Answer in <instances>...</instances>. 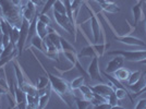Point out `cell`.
I'll return each instance as SVG.
<instances>
[{
  "label": "cell",
  "instance_id": "1",
  "mask_svg": "<svg viewBox=\"0 0 146 109\" xmlns=\"http://www.w3.org/2000/svg\"><path fill=\"white\" fill-rule=\"evenodd\" d=\"M47 75L49 78V82H50L52 91L60 97L62 99V102H64L71 108L73 100L75 99V97L73 95V91L70 84L68 83L67 81H64L63 79H61V78L57 76L55 74L47 73Z\"/></svg>",
  "mask_w": 146,
  "mask_h": 109
},
{
  "label": "cell",
  "instance_id": "2",
  "mask_svg": "<svg viewBox=\"0 0 146 109\" xmlns=\"http://www.w3.org/2000/svg\"><path fill=\"white\" fill-rule=\"evenodd\" d=\"M0 7H1V18L6 19L10 24L21 26L23 20V14H22L23 8L17 7L12 2V0H0Z\"/></svg>",
  "mask_w": 146,
  "mask_h": 109
},
{
  "label": "cell",
  "instance_id": "3",
  "mask_svg": "<svg viewBox=\"0 0 146 109\" xmlns=\"http://www.w3.org/2000/svg\"><path fill=\"white\" fill-rule=\"evenodd\" d=\"M108 54H120L124 58V60L131 61V62H140V61L146 59V50H112L109 51Z\"/></svg>",
  "mask_w": 146,
  "mask_h": 109
},
{
  "label": "cell",
  "instance_id": "4",
  "mask_svg": "<svg viewBox=\"0 0 146 109\" xmlns=\"http://www.w3.org/2000/svg\"><path fill=\"white\" fill-rule=\"evenodd\" d=\"M29 29H30V22L23 18L22 20V24L20 26V37L17 43V49H18V54L21 56L23 50H24L25 44H26V39H27V35H29Z\"/></svg>",
  "mask_w": 146,
  "mask_h": 109
},
{
  "label": "cell",
  "instance_id": "5",
  "mask_svg": "<svg viewBox=\"0 0 146 109\" xmlns=\"http://www.w3.org/2000/svg\"><path fill=\"white\" fill-rule=\"evenodd\" d=\"M54 17H55L57 23L60 25L64 31H67L68 33H70V34L74 35V39H76L74 24L71 22V20L68 18V15H62V14L58 13L57 11H54Z\"/></svg>",
  "mask_w": 146,
  "mask_h": 109
},
{
  "label": "cell",
  "instance_id": "6",
  "mask_svg": "<svg viewBox=\"0 0 146 109\" xmlns=\"http://www.w3.org/2000/svg\"><path fill=\"white\" fill-rule=\"evenodd\" d=\"M98 61H99L98 56L93 58V60H92V62L90 63L88 68H87V73H88L91 80L103 82V79L100 76V70H99V62Z\"/></svg>",
  "mask_w": 146,
  "mask_h": 109
},
{
  "label": "cell",
  "instance_id": "7",
  "mask_svg": "<svg viewBox=\"0 0 146 109\" xmlns=\"http://www.w3.org/2000/svg\"><path fill=\"white\" fill-rule=\"evenodd\" d=\"M117 87L115 85L112 84L111 82H109L108 84H98V85H95V86H92L91 90L94 93H97L99 95H102L104 97H109L110 94H112L115 90H116Z\"/></svg>",
  "mask_w": 146,
  "mask_h": 109
},
{
  "label": "cell",
  "instance_id": "8",
  "mask_svg": "<svg viewBox=\"0 0 146 109\" xmlns=\"http://www.w3.org/2000/svg\"><path fill=\"white\" fill-rule=\"evenodd\" d=\"M15 102H17V108L25 109L27 108V98H26V93H25L19 85H15Z\"/></svg>",
  "mask_w": 146,
  "mask_h": 109
},
{
  "label": "cell",
  "instance_id": "9",
  "mask_svg": "<svg viewBox=\"0 0 146 109\" xmlns=\"http://www.w3.org/2000/svg\"><path fill=\"white\" fill-rule=\"evenodd\" d=\"M123 64H124V58H123L122 56H120V54H117L116 58H113L112 60L108 62L105 72L113 73L115 71H117L118 69H120V68L123 67Z\"/></svg>",
  "mask_w": 146,
  "mask_h": 109
},
{
  "label": "cell",
  "instance_id": "10",
  "mask_svg": "<svg viewBox=\"0 0 146 109\" xmlns=\"http://www.w3.org/2000/svg\"><path fill=\"white\" fill-rule=\"evenodd\" d=\"M115 39L118 42L125 44L129 46H140V47H145L146 44L142 39H139L136 37L133 36H120V37H115Z\"/></svg>",
  "mask_w": 146,
  "mask_h": 109
},
{
  "label": "cell",
  "instance_id": "11",
  "mask_svg": "<svg viewBox=\"0 0 146 109\" xmlns=\"http://www.w3.org/2000/svg\"><path fill=\"white\" fill-rule=\"evenodd\" d=\"M22 14H23V18L26 19L29 22H31L36 17V6L32 1H27L26 6L22 10Z\"/></svg>",
  "mask_w": 146,
  "mask_h": 109
},
{
  "label": "cell",
  "instance_id": "12",
  "mask_svg": "<svg viewBox=\"0 0 146 109\" xmlns=\"http://www.w3.org/2000/svg\"><path fill=\"white\" fill-rule=\"evenodd\" d=\"M13 66H14V71H15V75H17V81H18V85L21 87L22 85L24 84L25 82V79H26V75H25V73L23 72V70H22V67L19 64L18 60H17V58H14L13 59Z\"/></svg>",
  "mask_w": 146,
  "mask_h": 109
},
{
  "label": "cell",
  "instance_id": "13",
  "mask_svg": "<svg viewBox=\"0 0 146 109\" xmlns=\"http://www.w3.org/2000/svg\"><path fill=\"white\" fill-rule=\"evenodd\" d=\"M92 30H93V35H94V43L98 44L100 39L102 31H100V24L95 15H92Z\"/></svg>",
  "mask_w": 146,
  "mask_h": 109
},
{
  "label": "cell",
  "instance_id": "14",
  "mask_svg": "<svg viewBox=\"0 0 146 109\" xmlns=\"http://www.w3.org/2000/svg\"><path fill=\"white\" fill-rule=\"evenodd\" d=\"M51 91H52V88H51V85L49 83V85L47 86L46 92L44 93L42 96H39V106H38L39 109L45 108V107L48 105V102H49V99H50V96H51Z\"/></svg>",
  "mask_w": 146,
  "mask_h": 109
},
{
  "label": "cell",
  "instance_id": "15",
  "mask_svg": "<svg viewBox=\"0 0 146 109\" xmlns=\"http://www.w3.org/2000/svg\"><path fill=\"white\" fill-rule=\"evenodd\" d=\"M113 74H115V78L117 80H119L120 82H123V81H128L129 76L131 74V71L127 68H120L117 71H115Z\"/></svg>",
  "mask_w": 146,
  "mask_h": 109
},
{
  "label": "cell",
  "instance_id": "16",
  "mask_svg": "<svg viewBox=\"0 0 146 109\" xmlns=\"http://www.w3.org/2000/svg\"><path fill=\"white\" fill-rule=\"evenodd\" d=\"M96 56H98V54H97V53H96L95 48H94V46H92V45H88V46L84 47V48L82 49L79 54H78V57H79V58H81V57L94 58V57H96Z\"/></svg>",
  "mask_w": 146,
  "mask_h": 109
},
{
  "label": "cell",
  "instance_id": "17",
  "mask_svg": "<svg viewBox=\"0 0 146 109\" xmlns=\"http://www.w3.org/2000/svg\"><path fill=\"white\" fill-rule=\"evenodd\" d=\"M36 31H37V35L40 37L42 39H44L45 37L48 35V26H47V24H45L44 22L39 21V20H37Z\"/></svg>",
  "mask_w": 146,
  "mask_h": 109
},
{
  "label": "cell",
  "instance_id": "18",
  "mask_svg": "<svg viewBox=\"0 0 146 109\" xmlns=\"http://www.w3.org/2000/svg\"><path fill=\"white\" fill-rule=\"evenodd\" d=\"M100 7H102L103 10L109 13H117L120 11L119 7L117 6L116 3H113L112 1H105L103 3H100Z\"/></svg>",
  "mask_w": 146,
  "mask_h": 109
},
{
  "label": "cell",
  "instance_id": "19",
  "mask_svg": "<svg viewBox=\"0 0 146 109\" xmlns=\"http://www.w3.org/2000/svg\"><path fill=\"white\" fill-rule=\"evenodd\" d=\"M132 12H133L134 17V26H136V24L143 20V11L141 8V2H139L137 5H135L132 8Z\"/></svg>",
  "mask_w": 146,
  "mask_h": 109
},
{
  "label": "cell",
  "instance_id": "20",
  "mask_svg": "<svg viewBox=\"0 0 146 109\" xmlns=\"http://www.w3.org/2000/svg\"><path fill=\"white\" fill-rule=\"evenodd\" d=\"M21 88H22L26 94H29V95H34V96H35V95H38V90H37V87L34 86L31 82L29 83V82L25 81L24 84L21 86Z\"/></svg>",
  "mask_w": 146,
  "mask_h": 109
},
{
  "label": "cell",
  "instance_id": "21",
  "mask_svg": "<svg viewBox=\"0 0 146 109\" xmlns=\"http://www.w3.org/2000/svg\"><path fill=\"white\" fill-rule=\"evenodd\" d=\"M36 23H37V15L30 22V29H29V35H27V39H26V43H30L32 41V38L35 36L37 34L36 31Z\"/></svg>",
  "mask_w": 146,
  "mask_h": 109
},
{
  "label": "cell",
  "instance_id": "22",
  "mask_svg": "<svg viewBox=\"0 0 146 109\" xmlns=\"http://www.w3.org/2000/svg\"><path fill=\"white\" fill-rule=\"evenodd\" d=\"M27 98V108H38L39 106V95H29L26 94Z\"/></svg>",
  "mask_w": 146,
  "mask_h": 109
},
{
  "label": "cell",
  "instance_id": "23",
  "mask_svg": "<svg viewBox=\"0 0 146 109\" xmlns=\"http://www.w3.org/2000/svg\"><path fill=\"white\" fill-rule=\"evenodd\" d=\"M146 84V81H145V78L143 76V74H142V76L140 78V80L136 82V83H134L133 85H129V87H130V90L134 93H137V92H140Z\"/></svg>",
  "mask_w": 146,
  "mask_h": 109
},
{
  "label": "cell",
  "instance_id": "24",
  "mask_svg": "<svg viewBox=\"0 0 146 109\" xmlns=\"http://www.w3.org/2000/svg\"><path fill=\"white\" fill-rule=\"evenodd\" d=\"M9 36H10V42L17 45V43H18V41H19V37H20V27L13 25L11 31H10Z\"/></svg>",
  "mask_w": 146,
  "mask_h": 109
},
{
  "label": "cell",
  "instance_id": "25",
  "mask_svg": "<svg viewBox=\"0 0 146 109\" xmlns=\"http://www.w3.org/2000/svg\"><path fill=\"white\" fill-rule=\"evenodd\" d=\"M32 46L33 47H35L36 49H38V50H40V51H45L44 50V42H43V39L40 38V37L38 36V35H35V36L32 38Z\"/></svg>",
  "mask_w": 146,
  "mask_h": 109
},
{
  "label": "cell",
  "instance_id": "26",
  "mask_svg": "<svg viewBox=\"0 0 146 109\" xmlns=\"http://www.w3.org/2000/svg\"><path fill=\"white\" fill-rule=\"evenodd\" d=\"M52 8H54V11H57V12L62 14V15H67L66 6H64V3H63V1H62V0H57Z\"/></svg>",
  "mask_w": 146,
  "mask_h": 109
},
{
  "label": "cell",
  "instance_id": "27",
  "mask_svg": "<svg viewBox=\"0 0 146 109\" xmlns=\"http://www.w3.org/2000/svg\"><path fill=\"white\" fill-rule=\"evenodd\" d=\"M75 103H76V106L79 109H87V108H92L94 107V105L91 103V102H87L84 98L83 99H80V98H75Z\"/></svg>",
  "mask_w": 146,
  "mask_h": 109
},
{
  "label": "cell",
  "instance_id": "28",
  "mask_svg": "<svg viewBox=\"0 0 146 109\" xmlns=\"http://www.w3.org/2000/svg\"><path fill=\"white\" fill-rule=\"evenodd\" d=\"M49 78L48 76H39L38 78V81H37V90H44L46 88L47 86L49 85Z\"/></svg>",
  "mask_w": 146,
  "mask_h": 109
},
{
  "label": "cell",
  "instance_id": "29",
  "mask_svg": "<svg viewBox=\"0 0 146 109\" xmlns=\"http://www.w3.org/2000/svg\"><path fill=\"white\" fill-rule=\"evenodd\" d=\"M84 81H85V79H84L83 76H79V78H76V79L73 80L72 82H71V84H70L71 88H72V91L79 90L80 87L84 84Z\"/></svg>",
  "mask_w": 146,
  "mask_h": 109
},
{
  "label": "cell",
  "instance_id": "30",
  "mask_svg": "<svg viewBox=\"0 0 146 109\" xmlns=\"http://www.w3.org/2000/svg\"><path fill=\"white\" fill-rule=\"evenodd\" d=\"M63 54L67 57V59L72 63L73 66H75L76 61L79 60V57H78L76 51H63Z\"/></svg>",
  "mask_w": 146,
  "mask_h": 109
},
{
  "label": "cell",
  "instance_id": "31",
  "mask_svg": "<svg viewBox=\"0 0 146 109\" xmlns=\"http://www.w3.org/2000/svg\"><path fill=\"white\" fill-rule=\"evenodd\" d=\"M142 76V72L141 71H135V72H131L130 76L128 79V85H133L134 83H136L140 78Z\"/></svg>",
  "mask_w": 146,
  "mask_h": 109
},
{
  "label": "cell",
  "instance_id": "32",
  "mask_svg": "<svg viewBox=\"0 0 146 109\" xmlns=\"http://www.w3.org/2000/svg\"><path fill=\"white\" fill-rule=\"evenodd\" d=\"M84 0H72L71 2V7H72V10H73V15H74V19H76L78 17V13H79V10L82 3H83Z\"/></svg>",
  "mask_w": 146,
  "mask_h": 109
},
{
  "label": "cell",
  "instance_id": "33",
  "mask_svg": "<svg viewBox=\"0 0 146 109\" xmlns=\"http://www.w3.org/2000/svg\"><path fill=\"white\" fill-rule=\"evenodd\" d=\"M115 93H116L118 99H123V98H125V96H129L130 99H131V102H133V97L129 94L125 88H116Z\"/></svg>",
  "mask_w": 146,
  "mask_h": 109
},
{
  "label": "cell",
  "instance_id": "34",
  "mask_svg": "<svg viewBox=\"0 0 146 109\" xmlns=\"http://www.w3.org/2000/svg\"><path fill=\"white\" fill-rule=\"evenodd\" d=\"M61 42V48H62V51H75V48L73 47L71 44H69V42H67L63 37L60 38Z\"/></svg>",
  "mask_w": 146,
  "mask_h": 109
},
{
  "label": "cell",
  "instance_id": "35",
  "mask_svg": "<svg viewBox=\"0 0 146 109\" xmlns=\"http://www.w3.org/2000/svg\"><path fill=\"white\" fill-rule=\"evenodd\" d=\"M118 102H119V99H118V97H117L116 93L113 92L112 94H110L109 97H108V103L112 106V108H121V107L118 106Z\"/></svg>",
  "mask_w": 146,
  "mask_h": 109
},
{
  "label": "cell",
  "instance_id": "36",
  "mask_svg": "<svg viewBox=\"0 0 146 109\" xmlns=\"http://www.w3.org/2000/svg\"><path fill=\"white\" fill-rule=\"evenodd\" d=\"M108 46H109V45H105V44H100V45L95 44V45H94V48L96 50L98 57H102V56L105 54V50H106V48H107Z\"/></svg>",
  "mask_w": 146,
  "mask_h": 109
},
{
  "label": "cell",
  "instance_id": "37",
  "mask_svg": "<svg viewBox=\"0 0 146 109\" xmlns=\"http://www.w3.org/2000/svg\"><path fill=\"white\" fill-rule=\"evenodd\" d=\"M56 1H57V0H47V2L45 3V6H44L43 10H42V12H40V13L46 14V13L48 12L49 10H50V9L54 7V5H55Z\"/></svg>",
  "mask_w": 146,
  "mask_h": 109
},
{
  "label": "cell",
  "instance_id": "38",
  "mask_svg": "<svg viewBox=\"0 0 146 109\" xmlns=\"http://www.w3.org/2000/svg\"><path fill=\"white\" fill-rule=\"evenodd\" d=\"M75 67H76V69L79 70L80 73L82 74V76H83L84 79H87V80H88V79H91V78H90V75H88V73L86 72L85 70L83 69V67L81 66V63H80V62H79V60L76 61V63H75Z\"/></svg>",
  "mask_w": 146,
  "mask_h": 109
},
{
  "label": "cell",
  "instance_id": "39",
  "mask_svg": "<svg viewBox=\"0 0 146 109\" xmlns=\"http://www.w3.org/2000/svg\"><path fill=\"white\" fill-rule=\"evenodd\" d=\"M38 20L39 21H42V22H44L45 24H50V19L46 15V14H43V13H39L38 14Z\"/></svg>",
  "mask_w": 146,
  "mask_h": 109
},
{
  "label": "cell",
  "instance_id": "40",
  "mask_svg": "<svg viewBox=\"0 0 146 109\" xmlns=\"http://www.w3.org/2000/svg\"><path fill=\"white\" fill-rule=\"evenodd\" d=\"M135 108L136 109H143V108H146V99H141L139 100V103L135 105Z\"/></svg>",
  "mask_w": 146,
  "mask_h": 109
},
{
  "label": "cell",
  "instance_id": "41",
  "mask_svg": "<svg viewBox=\"0 0 146 109\" xmlns=\"http://www.w3.org/2000/svg\"><path fill=\"white\" fill-rule=\"evenodd\" d=\"M96 108H100V109H111L112 108V106L110 105L108 102L107 103H100L98 104L97 106H96Z\"/></svg>",
  "mask_w": 146,
  "mask_h": 109
},
{
  "label": "cell",
  "instance_id": "42",
  "mask_svg": "<svg viewBox=\"0 0 146 109\" xmlns=\"http://www.w3.org/2000/svg\"><path fill=\"white\" fill-rule=\"evenodd\" d=\"M80 91H81V93H82V94H85V93H88V92H91L92 90H91V87H90V86H87V85H82V86H81V87H80L79 88Z\"/></svg>",
  "mask_w": 146,
  "mask_h": 109
},
{
  "label": "cell",
  "instance_id": "43",
  "mask_svg": "<svg viewBox=\"0 0 146 109\" xmlns=\"http://www.w3.org/2000/svg\"><path fill=\"white\" fill-rule=\"evenodd\" d=\"M30 1H32V2H33V3H34L36 7L43 6V5H44L43 0H30Z\"/></svg>",
  "mask_w": 146,
  "mask_h": 109
},
{
  "label": "cell",
  "instance_id": "44",
  "mask_svg": "<svg viewBox=\"0 0 146 109\" xmlns=\"http://www.w3.org/2000/svg\"><path fill=\"white\" fill-rule=\"evenodd\" d=\"M2 35H3V33H2V30H1V25H0V41H1V38H2Z\"/></svg>",
  "mask_w": 146,
  "mask_h": 109
},
{
  "label": "cell",
  "instance_id": "45",
  "mask_svg": "<svg viewBox=\"0 0 146 109\" xmlns=\"http://www.w3.org/2000/svg\"><path fill=\"white\" fill-rule=\"evenodd\" d=\"M97 2H99V3H103V2H105V1H107V0H96Z\"/></svg>",
  "mask_w": 146,
  "mask_h": 109
},
{
  "label": "cell",
  "instance_id": "46",
  "mask_svg": "<svg viewBox=\"0 0 146 109\" xmlns=\"http://www.w3.org/2000/svg\"><path fill=\"white\" fill-rule=\"evenodd\" d=\"M2 50H3V48H2V45H1V43H0V54L2 53Z\"/></svg>",
  "mask_w": 146,
  "mask_h": 109
},
{
  "label": "cell",
  "instance_id": "47",
  "mask_svg": "<svg viewBox=\"0 0 146 109\" xmlns=\"http://www.w3.org/2000/svg\"><path fill=\"white\" fill-rule=\"evenodd\" d=\"M141 63H144V64H146V59H144V60H142V61H140Z\"/></svg>",
  "mask_w": 146,
  "mask_h": 109
},
{
  "label": "cell",
  "instance_id": "48",
  "mask_svg": "<svg viewBox=\"0 0 146 109\" xmlns=\"http://www.w3.org/2000/svg\"><path fill=\"white\" fill-rule=\"evenodd\" d=\"M1 95H2V94L0 93V107H1Z\"/></svg>",
  "mask_w": 146,
  "mask_h": 109
},
{
  "label": "cell",
  "instance_id": "49",
  "mask_svg": "<svg viewBox=\"0 0 146 109\" xmlns=\"http://www.w3.org/2000/svg\"><path fill=\"white\" fill-rule=\"evenodd\" d=\"M0 11H1V7H0Z\"/></svg>",
  "mask_w": 146,
  "mask_h": 109
},
{
  "label": "cell",
  "instance_id": "50",
  "mask_svg": "<svg viewBox=\"0 0 146 109\" xmlns=\"http://www.w3.org/2000/svg\"><path fill=\"white\" fill-rule=\"evenodd\" d=\"M27 1H30V0H27Z\"/></svg>",
  "mask_w": 146,
  "mask_h": 109
},
{
  "label": "cell",
  "instance_id": "51",
  "mask_svg": "<svg viewBox=\"0 0 146 109\" xmlns=\"http://www.w3.org/2000/svg\"><path fill=\"white\" fill-rule=\"evenodd\" d=\"M71 1H72V0H71Z\"/></svg>",
  "mask_w": 146,
  "mask_h": 109
}]
</instances>
